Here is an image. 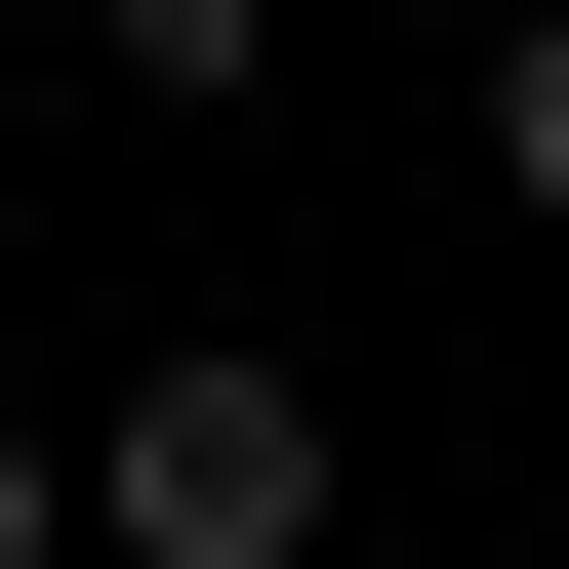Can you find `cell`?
Listing matches in <instances>:
<instances>
[{
	"instance_id": "obj_1",
	"label": "cell",
	"mask_w": 569,
	"mask_h": 569,
	"mask_svg": "<svg viewBox=\"0 0 569 569\" xmlns=\"http://www.w3.org/2000/svg\"><path fill=\"white\" fill-rule=\"evenodd\" d=\"M82 569H326V367L284 326H163L82 407Z\"/></svg>"
},
{
	"instance_id": "obj_2",
	"label": "cell",
	"mask_w": 569,
	"mask_h": 569,
	"mask_svg": "<svg viewBox=\"0 0 569 569\" xmlns=\"http://www.w3.org/2000/svg\"><path fill=\"white\" fill-rule=\"evenodd\" d=\"M82 82H122V122H244V82H284V0H82Z\"/></svg>"
},
{
	"instance_id": "obj_3",
	"label": "cell",
	"mask_w": 569,
	"mask_h": 569,
	"mask_svg": "<svg viewBox=\"0 0 569 569\" xmlns=\"http://www.w3.org/2000/svg\"><path fill=\"white\" fill-rule=\"evenodd\" d=\"M488 203H569V0H529V41H488Z\"/></svg>"
},
{
	"instance_id": "obj_4",
	"label": "cell",
	"mask_w": 569,
	"mask_h": 569,
	"mask_svg": "<svg viewBox=\"0 0 569 569\" xmlns=\"http://www.w3.org/2000/svg\"><path fill=\"white\" fill-rule=\"evenodd\" d=\"M0 569H82V448H41V407H0Z\"/></svg>"
}]
</instances>
